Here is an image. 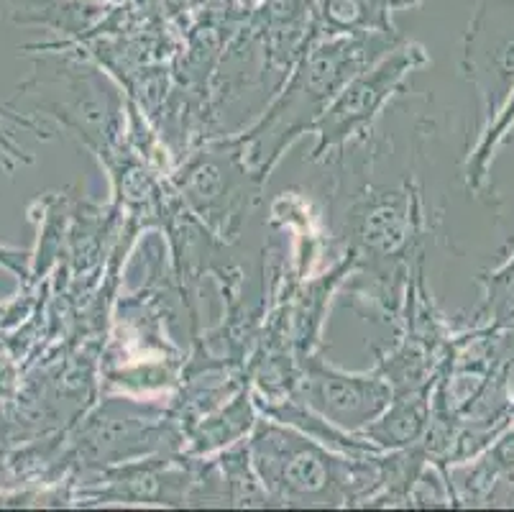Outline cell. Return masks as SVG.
<instances>
[{
  "mask_svg": "<svg viewBox=\"0 0 514 512\" xmlns=\"http://www.w3.org/2000/svg\"><path fill=\"white\" fill-rule=\"evenodd\" d=\"M249 459L269 500L282 505H338L359 495L374 477L359 459L335 456L328 446L279 420L259 423Z\"/></svg>",
  "mask_w": 514,
  "mask_h": 512,
  "instance_id": "cell-1",
  "label": "cell"
},
{
  "mask_svg": "<svg viewBox=\"0 0 514 512\" xmlns=\"http://www.w3.org/2000/svg\"><path fill=\"white\" fill-rule=\"evenodd\" d=\"M302 405L341 431L361 433L392 405V390L374 374H348L310 361L302 379Z\"/></svg>",
  "mask_w": 514,
  "mask_h": 512,
  "instance_id": "cell-3",
  "label": "cell"
},
{
  "mask_svg": "<svg viewBox=\"0 0 514 512\" xmlns=\"http://www.w3.org/2000/svg\"><path fill=\"white\" fill-rule=\"evenodd\" d=\"M415 64V52L399 49L397 54L376 64L374 70L359 72L353 80H348L333 103H328V108H323L320 116L307 126V131L318 136L312 159H323L333 149H341L353 136L364 134L389 98L402 88Z\"/></svg>",
  "mask_w": 514,
  "mask_h": 512,
  "instance_id": "cell-2",
  "label": "cell"
}]
</instances>
